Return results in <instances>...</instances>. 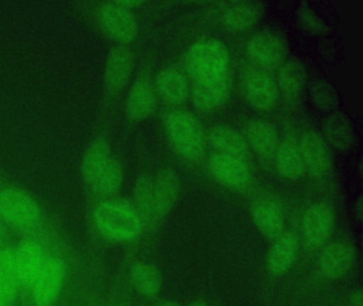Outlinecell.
<instances>
[{
  "label": "cell",
  "instance_id": "obj_27",
  "mask_svg": "<svg viewBox=\"0 0 363 306\" xmlns=\"http://www.w3.org/2000/svg\"><path fill=\"white\" fill-rule=\"evenodd\" d=\"M130 278L133 286L146 298H155L162 289L163 278L160 270L150 263L139 261L133 266Z\"/></svg>",
  "mask_w": 363,
  "mask_h": 306
},
{
  "label": "cell",
  "instance_id": "obj_9",
  "mask_svg": "<svg viewBox=\"0 0 363 306\" xmlns=\"http://www.w3.org/2000/svg\"><path fill=\"white\" fill-rule=\"evenodd\" d=\"M167 140L178 157L188 163H195L205 151V135L196 117L186 110L169 113L164 119Z\"/></svg>",
  "mask_w": 363,
  "mask_h": 306
},
{
  "label": "cell",
  "instance_id": "obj_6",
  "mask_svg": "<svg viewBox=\"0 0 363 306\" xmlns=\"http://www.w3.org/2000/svg\"><path fill=\"white\" fill-rule=\"evenodd\" d=\"M179 178L172 170L142 176L135 189V205L146 227H156L167 218L177 202Z\"/></svg>",
  "mask_w": 363,
  "mask_h": 306
},
{
  "label": "cell",
  "instance_id": "obj_25",
  "mask_svg": "<svg viewBox=\"0 0 363 306\" xmlns=\"http://www.w3.org/2000/svg\"><path fill=\"white\" fill-rule=\"evenodd\" d=\"M278 91L291 103L298 101L305 87V70L296 61L284 62L275 78Z\"/></svg>",
  "mask_w": 363,
  "mask_h": 306
},
{
  "label": "cell",
  "instance_id": "obj_32",
  "mask_svg": "<svg viewBox=\"0 0 363 306\" xmlns=\"http://www.w3.org/2000/svg\"><path fill=\"white\" fill-rule=\"evenodd\" d=\"M348 306H363V295L361 289H354L348 295Z\"/></svg>",
  "mask_w": 363,
  "mask_h": 306
},
{
  "label": "cell",
  "instance_id": "obj_18",
  "mask_svg": "<svg viewBox=\"0 0 363 306\" xmlns=\"http://www.w3.org/2000/svg\"><path fill=\"white\" fill-rule=\"evenodd\" d=\"M156 95L154 83L147 74H139L127 91L124 106L127 120L140 123L150 117L156 106Z\"/></svg>",
  "mask_w": 363,
  "mask_h": 306
},
{
  "label": "cell",
  "instance_id": "obj_16",
  "mask_svg": "<svg viewBox=\"0 0 363 306\" xmlns=\"http://www.w3.org/2000/svg\"><path fill=\"white\" fill-rule=\"evenodd\" d=\"M297 142L305 172L316 180L326 178L331 171V159L324 140L316 132L305 131Z\"/></svg>",
  "mask_w": 363,
  "mask_h": 306
},
{
  "label": "cell",
  "instance_id": "obj_2",
  "mask_svg": "<svg viewBox=\"0 0 363 306\" xmlns=\"http://www.w3.org/2000/svg\"><path fill=\"white\" fill-rule=\"evenodd\" d=\"M80 176L88 191L99 198L114 197L122 187L124 167L114 153L104 125H97L84 147Z\"/></svg>",
  "mask_w": 363,
  "mask_h": 306
},
{
  "label": "cell",
  "instance_id": "obj_1",
  "mask_svg": "<svg viewBox=\"0 0 363 306\" xmlns=\"http://www.w3.org/2000/svg\"><path fill=\"white\" fill-rule=\"evenodd\" d=\"M186 74L195 106L203 112L220 108L230 91L228 49L216 38L195 42L186 55Z\"/></svg>",
  "mask_w": 363,
  "mask_h": 306
},
{
  "label": "cell",
  "instance_id": "obj_17",
  "mask_svg": "<svg viewBox=\"0 0 363 306\" xmlns=\"http://www.w3.org/2000/svg\"><path fill=\"white\" fill-rule=\"evenodd\" d=\"M250 215L258 231L269 242L284 233V210L273 196H258L250 203Z\"/></svg>",
  "mask_w": 363,
  "mask_h": 306
},
{
  "label": "cell",
  "instance_id": "obj_22",
  "mask_svg": "<svg viewBox=\"0 0 363 306\" xmlns=\"http://www.w3.org/2000/svg\"><path fill=\"white\" fill-rule=\"evenodd\" d=\"M154 85L156 93L172 106H180L190 95L186 72L177 67H167L161 70L157 74Z\"/></svg>",
  "mask_w": 363,
  "mask_h": 306
},
{
  "label": "cell",
  "instance_id": "obj_10",
  "mask_svg": "<svg viewBox=\"0 0 363 306\" xmlns=\"http://www.w3.org/2000/svg\"><path fill=\"white\" fill-rule=\"evenodd\" d=\"M52 232L41 235H29L20 237L16 244V256H18V273L21 285V301L22 304L35 282L39 272L41 271L50 242L54 239Z\"/></svg>",
  "mask_w": 363,
  "mask_h": 306
},
{
  "label": "cell",
  "instance_id": "obj_7",
  "mask_svg": "<svg viewBox=\"0 0 363 306\" xmlns=\"http://www.w3.org/2000/svg\"><path fill=\"white\" fill-rule=\"evenodd\" d=\"M135 67V55L130 46L113 45L110 48L101 78V106L99 121H103L113 110L118 98L130 82Z\"/></svg>",
  "mask_w": 363,
  "mask_h": 306
},
{
  "label": "cell",
  "instance_id": "obj_34",
  "mask_svg": "<svg viewBox=\"0 0 363 306\" xmlns=\"http://www.w3.org/2000/svg\"><path fill=\"white\" fill-rule=\"evenodd\" d=\"M186 306H210L209 303H207V302L203 301V300H197V301L191 302V303H189Z\"/></svg>",
  "mask_w": 363,
  "mask_h": 306
},
{
  "label": "cell",
  "instance_id": "obj_14",
  "mask_svg": "<svg viewBox=\"0 0 363 306\" xmlns=\"http://www.w3.org/2000/svg\"><path fill=\"white\" fill-rule=\"evenodd\" d=\"M318 252L316 268L320 276L326 280L345 278L356 264V250L346 240L329 242Z\"/></svg>",
  "mask_w": 363,
  "mask_h": 306
},
{
  "label": "cell",
  "instance_id": "obj_13",
  "mask_svg": "<svg viewBox=\"0 0 363 306\" xmlns=\"http://www.w3.org/2000/svg\"><path fill=\"white\" fill-rule=\"evenodd\" d=\"M209 170L216 181L235 193H245L252 184V169L244 157L216 152L209 159Z\"/></svg>",
  "mask_w": 363,
  "mask_h": 306
},
{
  "label": "cell",
  "instance_id": "obj_29",
  "mask_svg": "<svg viewBox=\"0 0 363 306\" xmlns=\"http://www.w3.org/2000/svg\"><path fill=\"white\" fill-rule=\"evenodd\" d=\"M312 97L318 108L330 110L337 104V96L335 89L324 80H316L311 86Z\"/></svg>",
  "mask_w": 363,
  "mask_h": 306
},
{
  "label": "cell",
  "instance_id": "obj_21",
  "mask_svg": "<svg viewBox=\"0 0 363 306\" xmlns=\"http://www.w3.org/2000/svg\"><path fill=\"white\" fill-rule=\"evenodd\" d=\"M263 10L262 2H230L223 8L220 21L227 31L233 34L244 33L258 23Z\"/></svg>",
  "mask_w": 363,
  "mask_h": 306
},
{
  "label": "cell",
  "instance_id": "obj_15",
  "mask_svg": "<svg viewBox=\"0 0 363 306\" xmlns=\"http://www.w3.org/2000/svg\"><path fill=\"white\" fill-rule=\"evenodd\" d=\"M245 52L250 64L269 72L284 63L286 55V42L278 34L260 32L248 40Z\"/></svg>",
  "mask_w": 363,
  "mask_h": 306
},
{
  "label": "cell",
  "instance_id": "obj_19",
  "mask_svg": "<svg viewBox=\"0 0 363 306\" xmlns=\"http://www.w3.org/2000/svg\"><path fill=\"white\" fill-rule=\"evenodd\" d=\"M298 236L291 231H284L272 242L271 248L267 255V270L271 276H278L286 274L294 265L298 257Z\"/></svg>",
  "mask_w": 363,
  "mask_h": 306
},
{
  "label": "cell",
  "instance_id": "obj_20",
  "mask_svg": "<svg viewBox=\"0 0 363 306\" xmlns=\"http://www.w3.org/2000/svg\"><path fill=\"white\" fill-rule=\"evenodd\" d=\"M0 280L16 302L21 301V285L18 273L16 244L9 227L0 219Z\"/></svg>",
  "mask_w": 363,
  "mask_h": 306
},
{
  "label": "cell",
  "instance_id": "obj_8",
  "mask_svg": "<svg viewBox=\"0 0 363 306\" xmlns=\"http://www.w3.org/2000/svg\"><path fill=\"white\" fill-rule=\"evenodd\" d=\"M67 280V261L57 238L50 242L41 271L27 293L23 306H57Z\"/></svg>",
  "mask_w": 363,
  "mask_h": 306
},
{
  "label": "cell",
  "instance_id": "obj_5",
  "mask_svg": "<svg viewBox=\"0 0 363 306\" xmlns=\"http://www.w3.org/2000/svg\"><path fill=\"white\" fill-rule=\"evenodd\" d=\"M91 221L101 238L118 244L135 242L145 229L135 204L116 197L99 198L91 210Z\"/></svg>",
  "mask_w": 363,
  "mask_h": 306
},
{
  "label": "cell",
  "instance_id": "obj_11",
  "mask_svg": "<svg viewBox=\"0 0 363 306\" xmlns=\"http://www.w3.org/2000/svg\"><path fill=\"white\" fill-rule=\"evenodd\" d=\"M335 210L326 202H314L303 210L301 240L309 251H318L330 242L335 231Z\"/></svg>",
  "mask_w": 363,
  "mask_h": 306
},
{
  "label": "cell",
  "instance_id": "obj_12",
  "mask_svg": "<svg viewBox=\"0 0 363 306\" xmlns=\"http://www.w3.org/2000/svg\"><path fill=\"white\" fill-rule=\"evenodd\" d=\"M241 87L248 103L257 110H271L277 104L279 91L269 70L247 64L242 69Z\"/></svg>",
  "mask_w": 363,
  "mask_h": 306
},
{
  "label": "cell",
  "instance_id": "obj_24",
  "mask_svg": "<svg viewBox=\"0 0 363 306\" xmlns=\"http://www.w3.org/2000/svg\"><path fill=\"white\" fill-rule=\"evenodd\" d=\"M278 174L288 180H297L305 174L298 142L293 137H286L278 144L273 157Z\"/></svg>",
  "mask_w": 363,
  "mask_h": 306
},
{
  "label": "cell",
  "instance_id": "obj_30",
  "mask_svg": "<svg viewBox=\"0 0 363 306\" xmlns=\"http://www.w3.org/2000/svg\"><path fill=\"white\" fill-rule=\"evenodd\" d=\"M299 25L311 34H322L326 29L324 21L307 4H301L297 11Z\"/></svg>",
  "mask_w": 363,
  "mask_h": 306
},
{
  "label": "cell",
  "instance_id": "obj_28",
  "mask_svg": "<svg viewBox=\"0 0 363 306\" xmlns=\"http://www.w3.org/2000/svg\"><path fill=\"white\" fill-rule=\"evenodd\" d=\"M327 140L335 148H350L354 142V131L347 119L341 115H335L327 119L324 125Z\"/></svg>",
  "mask_w": 363,
  "mask_h": 306
},
{
  "label": "cell",
  "instance_id": "obj_35",
  "mask_svg": "<svg viewBox=\"0 0 363 306\" xmlns=\"http://www.w3.org/2000/svg\"><path fill=\"white\" fill-rule=\"evenodd\" d=\"M357 212H358V215H360L361 216V212H362V210H361V201H359L358 208H357Z\"/></svg>",
  "mask_w": 363,
  "mask_h": 306
},
{
  "label": "cell",
  "instance_id": "obj_33",
  "mask_svg": "<svg viewBox=\"0 0 363 306\" xmlns=\"http://www.w3.org/2000/svg\"><path fill=\"white\" fill-rule=\"evenodd\" d=\"M152 306H182L179 303L175 301H171V300H163V301L157 302Z\"/></svg>",
  "mask_w": 363,
  "mask_h": 306
},
{
  "label": "cell",
  "instance_id": "obj_23",
  "mask_svg": "<svg viewBox=\"0 0 363 306\" xmlns=\"http://www.w3.org/2000/svg\"><path fill=\"white\" fill-rule=\"evenodd\" d=\"M245 140L248 147L260 159H272L275 154L279 140L275 128L262 119H252L245 129Z\"/></svg>",
  "mask_w": 363,
  "mask_h": 306
},
{
  "label": "cell",
  "instance_id": "obj_31",
  "mask_svg": "<svg viewBox=\"0 0 363 306\" xmlns=\"http://www.w3.org/2000/svg\"><path fill=\"white\" fill-rule=\"evenodd\" d=\"M16 303V300L10 295L5 285L0 280V306H13Z\"/></svg>",
  "mask_w": 363,
  "mask_h": 306
},
{
  "label": "cell",
  "instance_id": "obj_4",
  "mask_svg": "<svg viewBox=\"0 0 363 306\" xmlns=\"http://www.w3.org/2000/svg\"><path fill=\"white\" fill-rule=\"evenodd\" d=\"M0 219L20 237L52 232L35 198L3 176H0Z\"/></svg>",
  "mask_w": 363,
  "mask_h": 306
},
{
  "label": "cell",
  "instance_id": "obj_3",
  "mask_svg": "<svg viewBox=\"0 0 363 306\" xmlns=\"http://www.w3.org/2000/svg\"><path fill=\"white\" fill-rule=\"evenodd\" d=\"M138 1H80V14L97 33L118 46H130L139 34Z\"/></svg>",
  "mask_w": 363,
  "mask_h": 306
},
{
  "label": "cell",
  "instance_id": "obj_26",
  "mask_svg": "<svg viewBox=\"0 0 363 306\" xmlns=\"http://www.w3.org/2000/svg\"><path fill=\"white\" fill-rule=\"evenodd\" d=\"M208 140L216 153L235 155L244 159L248 157L250 149L245 137L233 128L216 125L210 130Z\"/></svg>",
  "mask_w": 363,
  "mask_h": 306
}]
</instances>
